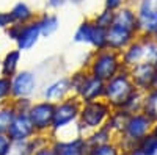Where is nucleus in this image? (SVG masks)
<instances>
[{"mask_svg": "<svg viewBox=\"0 0 157 155\" xmlns=\"http://www.w3.org/2000/svg\"><path fill=\"white\" fill-rule=\"evenodd\" d=\"M16 116V110L13 107V103H5V105H0V133H5L8 132V128L13 122Z\"/></svg>", "mask_w": 157, "mask_h": 155, "instance_id": "obj_25", "label": "nucleus"}, {"mask_svg": "<svg viewBox=\"0 0 157 155\" xmlns=\"http://www.w3.org/2000/svg\"><path fill=\"white\" fill-rule=\"evenodd\" d=\"M135 2H137V0H127V3H130V5H134Z\"/></svg>", "mask_w": 157, "mask_h": 155, "instance_id": "obj_43", "label": "nucleus"}, {"mask_svg": "<svg viewBox=\"0 0 157 155\" xmlns=\"http://www.w3.org/2000/svg\"><path fill=\"white\" fill-rule=\"evenodd\" d=\"M123 30L132 31L135 35H140V28H138V17L134 5L126 3L124 6H121L120 9L115 11V17H113V24Z\"/></svg>", "mask_w": 157, "mask_h": 155, "instance_id": "obj_13", "label": "nucleus"}, {"mask_svg": "<svg viewBox=\"0 0 157 155\" xmlns=\"http://www.w3.org/2000/svg\"><path fill=\"white\" fill-rule=\"evenodd\" d=\"M52 146L57 155H86L88 144L85 136H74L68 139H52Z\"/></svg>", "mask_w": 157, "mask_h": 155, "instance_id": "obj_12", "label": "nucleus"}, {"mask_svg": "<svg viewBox=\"0 0 157 155\" xmlns=\"http://www.w3.org/2000/svg\"><path fill=\"white\" fill-rule=\"evenodd\" d=\"M8 11L11 14L13 22H16V24H29V22L35 20L36 16H38V11H35L32 8V5L27 3L25 0H19V2H16Z\"/></svg>", "mask_w": 157, "mask_h": 155, "instance_id": "obj_20", "label": "nucleus"}, {"mask_svg": "<svg viewBox=\"0 0 157 155\" xmlns=\"http://www.w3.org/2000/svg\"><path fill=\"white\" fill-rule=\"evenodd\" d=\"M82 100L74 94H69L66 99H63L55 103V111H54V122H52V135L61 133L63 130L72 127L78 121L80 114Z\"/></svg>", "mask_w": 157, "mask_h": 155, "instance_id": "obj_5", "label": "nucleus"}, {"mask_svg": "<svg viewBox=\"0 0 157 155\" xmlns=\"http://www.w3.org/2000/svg\"><path fill=\"white\" fill-rule=\"evenodd\" d=\"M138 36L140 35H135L132 31L123 30L120 27H116V25H110V27L107 28V47L121 54V52L132 41H135Z\"/></svg>", "mask_w": 157, "mask_h": 155, "instance_id": "obj_15", "label": "nucleus"}, {"mask_svg": "<svg viewBox=\"0 0 157 155\" xmlns=\"http://www.w3.org/2000/svg\"><path fill=\"white\" fill-rule=\"evenodd\" d=\"M72 41L77 44L90 46L93 50H101L107 47V30H104L93 22V19H83L77 25Z\"/></svg>", "mask_w": 157, "mask_h": 155, "instance_id": "obj_6", "label": "nucleus"}, {"mask_svg": "<svg viewBox=\"0 0 157 155\" xmlns=\"http://www.w3.org/2000/svg\"><path fill=\"white\" fill-rule=\"evenodd\" d=\"M11 100V79L0 75V105L10 103Z\"/></svg>", "mask_w": 157, "mask_h": 155, "instance_id": "obj_32", "label": "nucleus"}, {"mask_svg": "<svg viewBox=\"0 0 157 155\" xmlns=\"http://www.w3.org/2000/svg\"><path fill=\"white\" fill-rule=\"evenodd\" d=\"M10 147H11V139L5 133H0V155H8Z\"/></svg>", "mask_w": 157, "mask_h": 155, "instance_id": "obj_37", "label": "nucleus"}, {"mask_svg": "<svg viewBox=\"0 0 157 155\" xmlns=\"http://www.w3.org/2000/svg\"><path fill=\"white\" fill-rule=\"evenodd\" d=\"M85 69H88L91 75L98 77V79L104 82H109L110 79H113L116 74H120L124 69L121 54L109 47L101 49V50H91L90 60Z\"/></svg>", "mask_w": 157, "mask_h": 155, "instance_id": "obj_1", "label": "nucleus"}, {"mask_svg": "<svg viewBox=\"0 0 157 155\" xmlns=\"http://www.w3.org/2000/svg\"><path fill=\"white\" fill-rule=\"evenodd\" d=\"M39 88V77L32 69H19L11 77V99H33Z\"/></svg>", "mask_w": 157, "mask_h": 155, "instance_id": "obj_8", "label": "nucleus"}, {"mask_svg": "<svg viewBox=\"0 0 157 155\" xmlns=\"http://www.w3.org/2000/svg\"><path fill=\"white\" fill-rule=\"evenodd\" d=\"M152 91H157V74H155L154 82H152Z\"/></svg>", "mask_w": 157, "mask_h": 155, "instance_id": "obj_41", "label": "nucleus"}, {"mask_svg": "<svg viewBox=\"0 0 157 155\" xmlns=\"http://www.w3.org/2000/svg\"><path fill=\"white\" fill-rule=\"evenodd\" d=\"M143 103H145V93L135 89V91L130 94V97L127 99L123 110L127 111L129 114L130 113H140V111H143Z\"/></svg>", "mask_w": 157, "mask_h": 155, "instance_id": "obj_27", "label": "nucleus"}, {"mask_svg": "<svg viewBox=\"0 0 157 155\" xmlns=\"http://www.w3.org/2000/svg\"><path fill=\"white\" fill-rule=\"evenodd\" d=\"M35 135H36V132H35V127L29 118V114L16 113L14 119H13L8 132H6V136L11 139V143H14V141H29Z\"/></svg>", "mask_w": 157, "mask_h": 155, "instance_id": "obj_10", "label": "nucleus"}, {"mask_svg": "<svg viewBox=\"0 0 157 155\" xmlns=\"http://www.w3.org/2000/svg\"><path fill=\"white\" fill-rule=\"evenodd\" d=\"M85 2V0H71V3H74V5H82Z\"/></svg>", "mask_w": 157, "mask_h": 155, "instance_id": "obj_42", "label": "nucleus"}, {"mask_svg": "<svg viewBox=\"0 0 157 155\" xmlns=\"http://www.w3.org/2000/svg\"><path fill=\"white\" fill-rule=\"evenodd\" d=\"M113 17H115V11L107 9V8H102V9L98 11L91 19H93V22L98 25V27H101V28H104V30H107L110 25L113 24Z\"/></svg>", "mask_w": 157, "mask_h": 155, "instance_id": "obj_29", "label": "nucleus"}, {"mask_svg": "<svg viewBox=\"0 0 157 155\" xmlns=\"http://www.w3.org/2000/svg\"><path fill=\"white\" fill-rule=\"evenodd\" d=\"M121 60H123L124 69H130V68H134L137 64L145 61V50H143V44H141L140 36L121 52Z\"/></svg>", "mask_w": 157, "mask_h": 155, "instance_id": "obj_17", "label": "nucleus"}, {"mask_svg": "<svg viewBox=\"0 0 157 155\" xmlns=\"http://www.w3.org/2000/svg\"><path fill=\"white\" fill-rule=\"evenodd\" d=\"M143 50H145V61L154 63L157 58V39L155 38H148V36H140Z\"/></svg>", "mask_w": 157, "mask_h": 155, "instance_id": "obj_30", "label": "nucleus"}, {"mask_svg": "<svg viewBox=\"0 0 157 155\" xmlns=\"http://www.w3.org/2000/svg\"><path fill=\"white\" fill-rule=\"evenodd\" d=\"M66 3H71V0H46V8L55 11V9L63 8Z\"/></svg>", "mask_w": 157, "mask_h": 155, "instance_id": "obj_38", "label": "nucleus"}, {"mask_svg": "<svg viewBox=\"0 0 157 155\" xmlns=\"http://www.w3.org/2000/svg\"><path fill=\"white\" fill-rule=\"evenodd\" d=\"M86 155H123V149L120 147L118 143L109 141V143L88 147Z\"/></svg>", "mask_w": 157, "mask_h": 155, "instance_id": "obj_23", "label": "nucleus"}, {"mask_svg": "<svg viewBox=\"0 0 157 155\" xmlns=\"http://www.w3.org/2000/svg\"><path fill=\"white\" fill-rule=\"evenodd\" d=\"M21 28H22V24H16V22H13L10 27L5 30V35L8 36V39H11L13 42H14L17 39V36L21 33Z\"/></svg>", "mask_w": 157, "mask_h": 155, "instance_id": "obj_34", "label": "nucleus"}, {"mask_svg": "<svg viewBox=\"0 0 157 155\" xmlns=\"http://www.w3.org/2000/svg\"><path fill=\"white\" fill-rule=\"evenodd\" d=\"M126 3H127V0H104V8L116 11V9H120L121 6H124Z\"/></svg>", "mask_w": 157, "mask_h": 155, "instance_id": "obj_36", "label": "nucleus"}, {"mask_svg": "<svg viewBox=\"0 0 157 155\" xmlns=\"http://www.w3.org/2000/svg\"><path fill=\"white\" fill-rule=\"evenodd\" d=\"M112 136H113V133L109 130L105 125H104V127L98 128V130H93L90 135H86L85 139H86L88 147H91V146H98V144L109 143V141H112Z\"/></svg>", "mask_w": 157, "mask_h": 155, "instance_id": "obj_24", "label": "nucleus"}, {"mask_svg": "<svg viewBox=\"0 0 157 155\" xmlns=\"http://www.w3.org/2000/svg\"><path fill=\"white\" fill-rule=\"evenodd\" d=\"M11 103L14 107L16 113H29L32 103H33V99H13Z\"/></svg>", "mask_w": 157, "mask_h": 155, "instance_id": "obj_33", "label": "nucleus"}, {"mask_svg": "<svg viewBox=\"0 0 157 155\" xmlns=\"http://www.w3.org/2000/svg\"><path fill=\"white\" fill-rule=\"evenodd\" d=\"M88 75H90V72H88V69H85V68H80V69L74 71L71 75H68V79H69V89H71V94L77 96V93L80 91V88L83 86L85 80L88 79Z\"/></svg>", "mask_w": 157, "mask_h": 155, "instance_id": "obj_26", "label": "nucleus"}, {"mask_svg": "<svg viewBox=\"0 0 157 155\" xmlns=\"http://www.w3.org/2000/svg\"><path fill=\"white\" fill-rule=\"evenodd\" d=\"M11 24H13V19H11L10 11L0 9V30H3V31H5Z\"/></svg>", "mask_w": 157, "mask_h": 155, "instance_id": "obj_35", "label": "nucleus"}, {"mask_svg": "<svg viewBox=\"0 0 157 155\" xmlns=\"http://www.w3.org/2000/svg\"><path fill=\"white\" fill-rule=\"evenodd\" d=\"M135 91V86L130 80L127 69H123L116 74L113 79L105 82V91H104V100H105L113 110H123L127 99Z\"/></svg>", "mask_w": 157, "mask_h": 155, "instance_id": "obj_4", "label": "nucleus"}, {"mask_svg": "<svg viewBox=\"0 0 157 155\" xmlns=\"http://www.w3.org/2000/svg\"><path fill=\"white\" fill-rule=\"evenodd\" d=\"M41 38L43 36H41V31H39V27H38L36 20H32L29 24H22L21 33H19L17 39L14 42H16V47L21 52H29L39 42Z\"/></svg>", "mask_w": 157, "mask_h": 155, "instance_id": "obj_14", "label": "nucleus"}, {"mask_svg": "<svg viewBox=\"0 0 157 155\" xmlns=\"http://www.w3.org/2000/svg\"><path fill=\"white\" fill-rule=\"evenodd\" d=\"M152 124H154V121L143 111L130 113L124 122L121 133H120V136H121L120 147L123 150H129V149L135 147L146 135L151 133Z\"/></svg>", "mask_w": 157, "mask_h": 155, "instance_id": "obj_3", "label": "nucleus"}, {"mask_svg": "<svg viewBox=\"0 0 157 155\" xmlns=\"http://www.w3.org/2000/svg\"><path fill=\"white\" fill-rule=\"evenodd\" d=\"M54 111H55V103L49 100H33L32 107L29 110V118L35 127L36 133L47 135L52 130V122H54Z\"/></svg>", "mask_w": 157, "mask_h": 155, "instance_id": "obj_7", "label": "nucleus"}, {"mask_svg": "<svg viewBox=\"0 0 157 155\" xmlns=\"http://www.w3.org/2000/svg\"><path fill=\"white\" fill-rule=\"evenodd\" d=\"M33 155H57V153H55V149H54V146H52V143H50V144H47L44 147H39L38 150H35Z\"/></svg>", "mask_w": 157, "mask_h": 155, "instance_id": "obj_39", "label": "nucleus"}, {"mask_svg": "<svg viewBox=\"0 0 157 155\" xmlns=\"http://www.w3.org/2000/svg\"><path fill=\"white\" fill-rule=\"evenodd\" d=\"M151 133H152L154 136H157V121H154V124H152V128H151Z\"/></svg>", "mask_w": 157, "mask_h": 155, "instance_id": "obj_40", "label": "nucleus"}, {"mask_svg": "<svg viewBox=\"0 0 157 155\" xmlns=\"http://www.w3.org/2000/svg\"><path fill=\"white\" fill-rule=\"evenodd\" d=\"M154 66H155V71H157V58H155V61H154Z\"/></svg>", "mask_w": 157, "mask_h": 155, "instance_id": "obj_44", "label": "nucleus"}, {"mask_svg": "<svg viewBox=\"0 0 157 155\" xmlns=\"http://www.w3.org/2000/svg\"><path fill=\"white\" fill-rule=\"evenodd\" d=\"M127 71H129L130 80H132L135 89H138V91L145 93V94L152 89V82H154V77L157 74L154 63L143 61V63L137 64V66L130 68Z\"/></svg>", "mask_w": 157, "mask_h": 155, "instance_id": "obj_9", "label": "nucleus"}, {"mask_svg": "<svg viewBox=\"0 0 157 155\" xmlns=\"http://www.w3.org/2000/svg\"><path fill=\"white\" fill-rule=\"evenodd\" d=\"M35 20L38 24L43 38H50L52 35H55L58 31V28H60V17L55 14V13H50V11L38 13V16H36Z\"/></svg>", "mask_w": 157, "mask_h": 155, "instance_id": "obj_19", "label": "nucleus"}, {"mask_svg": "<svg viewBox=\"0 0 157 155\" xmlns=\"http://www.w3.org/2000/svg\"><path fill=\"white\" fill-rule=\"evenodd\" d=\"M135 147H138L145 155H157V136L152 133L146 135Z\"/></svg>", "mask_w": 157, "mask_h": 155, "instance_id": "obj_31", "label": "nucleus"}, {"mask_svg": "<svg viewBox=\"0 0 157 155\" xmlns=\"http://www.w3.org/2000/svg\"><path fill=\"white\" fill-rule=\"evenodd\" d=\"M113 108L104 99L83 102L80 107V114L77 121V135L85 136L86 130H98L107 124Z\"/></svg>", "mask_w": 157, "mask_h": 155, "instance_id": "obj_2", "label": "nucleus"}, {"mask_svg": "<svg viewBox=\"0 0 157 155\" xmlns=\"http://www.w3.org/2000/svg\"><path fill=\"white\" fill-rule=\"evenodd\" d=\"M35 152V144L33 141H14L11 143V147L8 150V155H33Z\"/></svg>", "mask_w": 157, "mask_h": 155, "instance_id": "obj_28", "label": "nucleus"}, {"mask_svg": "<svg viewBox=\"0 0 157 155\" xmlns=\"http://www.w3.org/2000/svg\"><path fill=\"white\" fill-rule=\"evenodd\" d=\"M104 91H105V82L90 74L88 79L83 83V86L80 88V91L77 93V97L82 100V103L91 102V100L104 99Z\"/></svg>", "mask_w": 157, "mask_h": 155, "instance_id": "obj_16", "label": "nucleus"}, {"mask_svg": "<svg viewBox=\"0 0 157 155\" xmlns=\"http://www.w3.org/2000/svg\"><path fill=\"white\" fill-rule=\"evenodd\" d=\"M137 17H138L140 36H148L157 39V11L148 13V14H140Z\"/></svg>", "mask_w": 157, "mask_h": 155, "instance_id": "obj_21", "label": "nucleus"}, {"mask_svg": "<svg viewBox=\"0 0 157 155\" xmlns=\"http://www.w3.org/2000/svg\"><path fill=\"white\" fill-rule=\"evenodd\" d=\"M69 94H71V89H69V79H68V75L58 77V79L49 82L41 89V97L44 100L54 102V103H57V102H60L63 99H66Z\"/></svg>", "mask_w": 157, "mask_h": 155, "instance_id": "obj_11", "label": "nucleus"}, {"mask_svg": "<svg viewBox=\"0 0 157 155\" xmlns=\"http://www.w3.org/2000/svg\"><path fill=\"white\" fill-rule=\"evenodd\" d=\"M127 116H129V113L124 111V110H113L109 121H107V124H105V127L113 135H120L121 130H123V127H124V122L127 119Z\"/></svg>", "mask_w": 157, "mask_h": 155, "instance_id": "obj_22", "label": "nucleus"}, {"mask_svg": "<svg viewBox=\"0 0 157 155\" xmlns=\"http://www.w3.org/2000/svg\"><path fill=\"white\" fill-rule=\"evenodd\" d=\"M21 61H22V52L17 47L8 50L3 55V58L0 60V75L11 79V77L16 75V72L19 71Z\"/></svg>", "mask_w": 157, "mask_h": 155, "instance_id": "obj_18", "label": "nucleus"}]
</instances>
